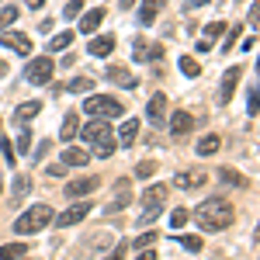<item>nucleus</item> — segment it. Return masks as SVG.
Listing matches in <instances>:
<instances>
[{
    "mask_svg": "<svg viewBox=\"0 0 260 260\" xmlns=\"http://www.w3.org/2000/svg\"><path fill=\"white\" fill-rule=\"evenodd\" d=\"M194 222H198L205 233H219L225 225H233V205L225 198H205L194 208Z\"/></svg>",
    "mask_w": 260,
    "mask_h": 260,
    "instance_id": "1",
    "label": "nucleus"
},
{
    "mask_svg": "<svg viewBox=\"0 0 260 260\" xmlns=\"http://www.w3.org/2000/svg\"><path fill=\"white\" fill-rule=\"evenodd\" d=\"M83 111L90 115V118H121L125 115V104L118 98H111V94H90V98L83 101Z\"/></svg>",
    "mask_w": 260,
    "mask_h": 260,
    "instance_id": "2",
    "label": "nucleus"
},
{
    "mask_svg": "<svg viewBox=\"0 0 260 260\" xmlns=\"http://www.w3.org/2000/svg\"><path fill=\"white\" fill-rule=\"evenodd\" d=\"M49 222H52V208H49V205H31V208L14 222V233H18V236H31V233H42Z\"/></svg>",
    "mask_w": 260,
    "mask_h": 260,
    "instance_id": "3",
    "label": "nucleus"
},
{
    "mask_svg": "<svg viewBox=\"0 0 260 260\" xmlns=\"http://www.w3.org/2000/svg\"><path fill=\"white\" fill-rule=\"evenodd\" d=\"M163 201H167V187H163V184H153V187H146V191H142L139 225H149V222H156V219H160Z\"/></svg>",
    "mask_w": 260,
    "mask_h": 260,
    "instance_id": "4",
    "label": "nucleus"
},
{
    "mask_svg": "<svg viewBox=\"0 0 260 260\" xmlns=\"http://www.w3.org/2000/svg\"><path fill=\"white\" fill-rule=\"evenodd\" d=\"M52 73H56V62H52V56H39V59H31L28 66H24V80L35 83V87L52 83Z\"/></svg>",
    "mask_w": 260,
    "mask_h": 260,
    "instance_id": "5",
    "label": "nucleus"
},
{
    "mask_svg": "<svg viewBox=\"0 0 260 260\" xmlns=\"http://www.w3.org/2000/svg\"><path fill=\"white\" fill-rule=\"evenodd\" d=\"M90 212H94V205H90V201H80V205H70L66 212H59V215H52V222H56L59 229H66V225H77V222H83Z\"/></svg>",
    "mask_w": 260,
    "mask_h": 260,
    "instance_id": "6",
    "label": "nucleus"
},
{
    "mask_svg": "<svg viewBox=\"0 0 260 260\" xmlns=\"http://www.w3.org/2000/svg\"><path fill=\"white\" fill-rule=\"evenodd\" d=\"M240 77H243V66H229V70L222 73V83H219V104H229V101H233L236 87H240Z\"/></svg>",
    "mask_w": 260,
    "mask_h": 260,
    "instance_id": "7",
    "label": "nucleus"
},
{
    "mask_svg": "<svg viewBox=\"0 0 260 260\" xmlns=\"http://www.w3.org/2000/svg\"><path fill=\"white\" fill-rule=\"evenodd\" d=\"M0 45L14 49V52H21V56H28V52H31V39H28V35H21V31H11V28H4V31H0Z\"/></svg>",
    "mask_w": 260,
    "mask_h": 260,
    "instance_id": "8",
    "label": "nucleus"
},
{
    "mask_svg": "<svg viewBox=\"0 0 260 260\" xmlns=\"http://www.w3.org/2000/svg\"><path fill=\"white\" fill-rule=\"evenodd\" d=\"M132 59L156 62V59H163V45L160 42H136V45H132Z\"/></svg>",
    "mask_w": 260,
    "mask_h": 260,
    "instance_id": "9",
    "label": "nucleus"
},
{
    "mask_svg": "<svg viewBox=\"0 0 260 260\" xmlns=\"http://www.w3.org/2000/svg\"><path fill=\"white\" fill-rule=\"evenodd\" d=\"M90 146H94V156L108 160V156H115V149H118V139H115V136H111V128H108V132H101V136L90 142Z\"/></svg>",
    "mask_w": 260,
    "mask_h": 260,
    "instance_id": "10",
    "label": "nucleus"
},
{
    "mask_svg": "<svg viewBox=\"0 0 260 260\" xmlns=\"http://www.w3.org/2000/svg\"><path fill=\"white\" fill-rule=\"evenodd\" d=\"M167 128H170V136H187V132L194 128L191 111H174V115H170V121H167Z\"/></svg>",
    "mask_w": 260,
    "mask_h": 260,
    "instance_id": "11",
    "label": "nucleus"
},
{
    "mask_svg": "<svg viewBox=\"0 0 260 260\" xmlns=\"http://www.w3.org/2000/svg\"><path fill=\"white\" fill-rule=\"evenodd\" d=\"M205 180H208V174H205V170H180L177 177H174V184H177V187H184V191H194V187H201Z\"/></svg>",
    "mask_w": 260,
    "mask_h": 260,
    "instance_id": "12",
    "label": "nucleus"
},
{
    "mask_svg": "<svg viewBox=\"0 0 260 260\" xmlns=\"http://www.w3.org/2000/svg\"><path fill=\"white\" fill-rule=\"evenodd\" d=\"M101 180L98 177H80V180H70L66 184V194L70 198H83V194H90V191H98Z\"/></svg>",
    "mask_w": 260,
    "mask_h": 260,
    "instance_id": "13",
    "label": "nucleus"
},
{
    "mask_svg": "<svg viewBox=\"0 0 260 260\" xmlns=\"http://www.w3.org/2000/svg\"><path fill=\"white\" fill-rule=\"evenodd\" d=\"M104 77H108L111 83H118V87H125V90H136V87H139V80H136V77H132L125 66H111Z\"/></svg>",
    "mask_w": 260,
    "mask_h": 260,
    "instance_id": "14",
    "label": "nucleus"
},
{
    "mask_svg": "<svg viewBox=\"0 0 260 260\" xmlns=\"http://www.w3.org/2000/svg\"><path fill=\"white\" fill-rule=\"evenodd\" d=\"M146 115H149L153 125H163V118H167V94H153V98H149V108H146Z\"/></svg>",
    "mask_w": 260,
    "mask_h": 260,
    "instance_id": "15",
    "label": "nucleus"
},
{
    "mask_svg": "<svg viewBox=\"0 0 260 260\" xmlns=\"http://www.w3.org/2000/svg\"><path fill=\"white\" fill-rule=\"evenodd\" d=\"M90 160V153H87V149H83V146H66V149H62V167H83V163Z\"/></svg>",
    "mask_w": 260,
    "mask_h": 260,
    "instance_id": "16",
    "label": "nucleus"
},
{
    "mask_svg": "<svg viewBox=\"0 0 260 260\" xmlns=\"http://www.w3.org/2000/svg\"><path fill=\"white\" fill-rule=\"evenodd\" d=\"M139 118H128L125 125L118 128V146H136V139H139Z\"/></svg>",
    "mask_w": 260,
    "mask_h": 260,
    "instance_id": "17",
    "label": "nucleus"
},
{
    "mask_svg": "<svg viewBox=\"0 0 260 260\" xmlns=\"http://www.w3.org/2000/svg\"><path fill=\"white\" fill-rule=\"evenodd\" d=\"M101 21H104V7H94V11H87L80 21V35H94L101 28Z\"/></svg>",
    "mask_w": 260,
    "mask_h": 260,
    "instance_id": "18",
    "label": "nucleus"
},
{
    "mask_svg": "<svg viewBox=\"0 0 260 260\" xmlns=\"http://www.w3.org/2000/svg\"><path fill=\"white\" fill-rule=\"evenodd\" d=\"M111 49H115V35H98V39H90V45H87L90 56H111Z\"/></svg>",
    "mask_w": 260,
    "mask_h": 260,
    "instance_id": "19",
    "label": "nucleus"
},
{
    "mask_svg": "<svg viewBox=\"0 0 260 260\" xmlns=\"http://www.w3.org/2000/svg\"><path fill=\"white\" fill-rule=\"evenodd\" d=\"M77 132H80V115H77V111H70V115L62 118V128H59V136H62L66 142H70V139H77Z\"/></svg>",
    "mask_w": 260,
    "mask_h": 260,
    "instance_id": "20",
    "label": "nucleus"
},
{
    "mask_svg": "<svg viewBox=\"0 0 260 260\" xmlns=\"http://www.w3.org/2000/svg\"><path fill=\"white\" fill-rule=\"evenodd\" d=\"M156 14H160V0H142V7H139V24H153L156 21Z\"/></svg>",
    "mask_w": 260,
    "mask_h": 260,
    "instance_id": "21",
    "label": "nucleus"
},
{
    "mask_svg": "<svg viewBox=\"0 0 260 260\" xmlns=\"http://www.w3.org/2000/svg\"><path fill=\"white\" fill-rule=\"evenodd\" d=\"M219 136H215V132H212V136H201L198 139V146H194V153H198V156H212V153H219Z\"/></svg>",
    "mask_w": 260,
    "mask_h": 260,
    "instance_id": "22",
    "label": "nucleus"
},
{
    "mask_svg": "<svg viewBox=\"0 0 260 260\" xmlns=\"http://www.w3.org/2000/svg\"><path fill=\"white\" fill-rule=\"evenodd\" d=\"M128 201H132V194H128V180H118V194H115V201H111L104 212H121Z\"/></svg>",
    "mask_w": 260,
    "mask_h": 260,
    "instance_id": "23",
    "label": "nucleus"
},
{
    "mask_svg": "<svg viewBox=\"0 0 260 260\" xmlns=\"http://www.w3.org/2000/svg\"><path fill=\"white\" fill-rule=\"evenodd\" d=\"M42 111V101H28V104H18V111H14V118L24 125V121H31L35 115Z\"/></svg>",
    "mask_w": 260,
    "mask_h": 260,
    "instance_id": "24",
    "label": "nucleus"
},
{
    "mask_svg": "<svg viewBox=\"0 0 260 260\" xmlns=\"http://www.w3.org/2000/svg\"><path fill=\"white\" fill-rule=\"evenodd\" d=\"M219 180H222V184H229V187H246V177L236 174L233 167H219Z\"/></svg>",
    "mask_w": 260,
    "mask_h": 260,
    "instance_id": "25",
    "label": "nucleus"
},
{
    "mask_svg": "<svg viewBox=\"0 0 260 260\" xmlns=\"http://www.w3.org/2000/svg\"><path fill=\"white\" fill-rule=\"evenodd\" d=\"M70 45H73V31H59V35H52V42H49V52H62Z\"/></svg>",
    "mask_w": 260,
    "mask_h": 260,
    "instance_id": "26",
    "label": "nucleus"
},
{
    "mask_svg": "<svg viewBox=\"0 0 260 260\" xmlns=\"http://www.w3.org/2000/svg\"><path fill=\"white\" fill-rule=\"evenodd\" d=\"M24 257V243H7L0 246V260H21Z\"/></svg>",
    "mask_w": 260,
    "mask_h": 260,
    "instance_id": "27",
    "label": "nucleus"
},
{
    "mask_svg": "<svg viewBox=\"0 0 260 260\" xmlns=\"http://www.w3.org/2000/svg\"><path fill=\"white\" fill-rule=\"evenodd\" d=\"M28 149H31V132H28V128H21L18 142H14V153H18V156H28Z\"/></svg>",
    "mask_w": 260,
    "mask_h": 260,
    "instance_id": "28",
    "label": "nucleus"
},
{
    "mask_svg": "<svg viewBox=\"0 0 260 260\" xmlns=\"http://www.w3.org/2000/svg\"><path fill=\"white\" fill-rule=\"evenodd\" d=\"M90 87H94L90 77H73V80H70V90H73V94H87Z\"/></svg>",
    "mask_w": 260,
    "mask_h": 260,
    "instance_id": "29",
    "label": "nucleus"
},
{
    "mask_svg": "<svg viewBox=\"0 0 260 260\" xmlns=\"http://www.w3.org/2000/svg\"><path fill=\"white\" fill-rule=\"evenodd\" d=\"M14 21H18V7H0V31L11 28Z\"/></svg>",
    "mask_w": 260,
    "mask_h": 260,
    "instance_id": "30",
    "label": "nucleus"
},
{
    "mask_svg": "<svg viewBox=\"0 0 260 260\" xmlns=\"http://www.w3.org/2000/svg\"><path fill=\"white\" fill-rule=\"evenodd\" d=\"M222 31H225V21H212V24H205V35H201V39L215 42V39L222 35Z\"/></svg>",
    "mask_w": 260,
    "mask_h": 260,
    "instance_id": "31",
    "label": "nucleus"
},
{
    "mask_svg": "<svg viewBox=\"0 0 260 260\" xmlns=\"http://www.w3.org/2000/svg\"><path fill=\"white\" fill-rule=\"evenodd\" d=\"M180 70H184V77H198L201 73L198 59H191V56H180Z\"/></svg>",
    "mask_w": 260,
    "mask_h": 260,
    "instance_id": "32",
    "label": "nucleus"
},
{
    "mask_svg": "<svg viewBox=\"0 0 260 260\" xmlns=\"http://www.w3.org/2000/svg\"><path fill=\"white\" fill-rule=\"evenodd\" d=\"M153 174H156V160H142L139 167H136V177H139V180L153 177Z\"/></svg>",
    "mask_w": 260,
    "mask_h": 260,
    "instance_id": "33",
    "label": "nucleus"
},
{
    "mask_svg": "<svg viewBox=\"0 0 260 260\" xmlns=\"http://www.w3.org/2000/svg\"><path fill=\"white\" fill-rule=\"evenodd\" d=\"M184 222H187V208H174V212H170V225H174V229H180Z\"/></svg>",
    "mask_w": 260,
    "mask_h": 260,
    "instance_id": "34",
    "label": "nucleus"
},
{
    "mask_svg": "<svg viewBox=\"0 0 260 260\" xmlns=\"http://www.w3.org/2000/svg\"><path fill=\"white\" fill-rule=\"evenodd\" d=\"M125 257H128V243H115V250H111L104 260H125Z\"/></svg>",
    "mask_w": 260,
    "mask_h": 260,
    "instance_id": "35",
    "label": "nucleus"
},
{
    "mask_svg": "<svg viewBox=\"0 0 260 260\" xmlns=\"http://www.w3.org/2000/svg\"><path fill=\"white\" fill-rule=\"evenodd\" d=\"M80 11H83V4H80V0H70V4L62 7V18H77Z\"/></svg>",
    "mask_w": 260,
    "mask_h": 260,
    "instance_id": "36",
    "label": "nucleus"
},
{
    "mask_svg": "<svg viewBox=\"0 0 260 260\" xmlns=\"http://www.w3.org/2000/svg\"><path fill=\"white\" fill-rule=\"evenodd\" d=\"M153 243H156V233H142L139 240H136V246H139V250H146V246H153Z\"/></svg>",
    "mask_w": 260,
    "mask_h": 260,
    "instance_id": "37",
    "label": "nucleus"
},
{
    "mask_svg": "<svg viewBox=\"0 0 260 260\" xmlns=\"http://www.w3.org/2000/svg\"><path fill=\"white\" fill-rule=\"evenodd\" d=\"M177 240H180V246H187V250H201L198 236H177Z\"/></svg>",
    "mask_w": 260,
    "mask_h": 260,
    "instance_id": "38",
    "label": "nucleus"
},
{
    "mask_svg": "<svg viewBox=\"0 0 260 260\" xmlns=\"http://www.w3.org/2000/svg\"><path fill=\"white\" fill-rule=\"evenodd\" d=\"M0 149H4V160H7V163H14V160H18V156H14V146H11L7 139H0Z\"/></svg>",
    "mask_w": 260,
    "mask_h": 260,
    "instance_id": "39",
    "label": "nucleus"
},
{
    "mask_svg": "<svg viewBox=\"0 0 260 260\" xmlns=\"http://www.w3.org/2000/svg\"><path fill=\"white\" fill-rule=\"evenodd\" d=\"M14 191H18V194H28V191H31V180H28V177H18V180H14Z\"/></svg>",
    "mask_w": 260,
    "mask_h": 260,
    "instance_id": "40",
    "label": "nucleus"
},
{
    "mask_svg": "<svg viewBox=\"0 0 260 260\" xmlns=\"http://www.w3.org/2000/svg\"><path fill=\"white\" fill-rule=\"evenodd\" d=\"M240 39V28H233V31H229V39H225V45H219L222 52H229V49H233V42Z\"/></svg>",
    "mask_w": 260,
    "mask_h": 260,
    "instance_id": "41",
    "label": "nucleus"
},
{
    "mask_svg": "<svg viewBox=\"0 0 260 260\" xmlns=\"http://www.w3.org/2000/svg\"><path fill=\"white\" fill-rule=\"evenodd\" d=\"M45 174H49V177H62L66 167H62V163H52V167H45Z\"/></svg>",
    "mask_w": 260,
    "mask_h": 260,
    "instance_id": "42",
    "label": "nucleus"
},
{
    "mask_svg": "<svg viewBox=\"0 0 260 260\" xmlns=\"http://www.w3.org/2000/svg\"><path fill=\"white\" fill-rule=\"evenodd\" d=\"M246 98H250V115H257V87H250Z\"/></svg>",
    "mask_w": 260,
    "mask_h": 260,
    "instance_id": "43",
    "label": "nucleus"
},
{
    "mask_svg": "<svg viewBox=\"0 0 260 260\" xmlns=\"http://www.w3.org/2000/svg\"><path fill=\"white\" fill-rule=\"evenodd\" d=\"M194 49H198V52H212L215 45H212V42H208V39H198V45H194Z\"/></svg>",
    "mask_w": 260,
    "mask_h": 260,
    "instance_id": "44",
    "label": "nucleus"
},
{
    "mask_svg": "<svg viewBox=\"0 0 260 260\" xmlns=\"http://www.w3.org/2000/svg\"><path fill=\"white\" fill-rule=\"evenodd\" d=\"M136 260H156V250H153V246H146V250H142Z\"/></svg>",
    "mask_w": 260,
    "mask_h": 260,
    "instance_id": "45",
    "label": "nucleus"
},
{
    "mask_svg": "<svg viewBox=\"0 0 260 260\" xmlns=\"http://www.w3.org/2000/svg\"><path fill=\"white\" fill-rule=\"evenodd\" d=\"M205 4H208V0H184V7H187V11H198V7H205Z\"/></svg>",
    "mask_w": 260,
    "mask_h": 260,
    "instance_id": "46",
    "label": "nucleus"
},
{
    "mask_svg": "<svg viewBox=\"0 0 260 260\" xmlns=\"http://www.w3.org/2000/svg\"><path fill=\"white\" fill-rule=\"evenodd\" d=\"M49 149H52V142H42L39 149H35V160H42V156H45V153H49Z\"/></svg>",
    "mask_w": 260,
    "mask_h": 260,
    "instance_id": "47",
    "label": "nucleus"
},
{
    "mask_svg": "<svg viewBox=\"0 0 260 260\" xmlns=\"http://www.w3.org/2000/svg\"><path fill=\"white\" fill-rule=\"evenodd\" d=\"M24 4H28V7H31V11H35V7H42V4H45V0H24Z\"/></svg>",
    "mask_w": 260,
    "mask_h": 260,
    "instance_id": "48",
    "label": "nucleus"
},
{
    "mask_svg": "<svg viewBox=\"0 0 260 260\" xmlns=\"http://www.w3.org/2000/svg\"><path fill=\"white\" fill-rule=\"evenodd\" d=\"M0 77H7V62L0 59Z\"/></svg>",
    "mask_w": 260,
    "mask_h": 260,
    "instance_id": "49",
    "label": "nucleus"
},
{
    "mask_svg": "<svg viewBox=\"0 0 260 260\" xmlns=\"http://www.w3.org/2000/svg\"><path fill=\"white\" fill-rule=\"evenodd\" d=\"M132 4H136V0H121V7H132Z\"/></svg>",
    "mask_w": 260,
    "mask_h": 260,
    "instance_id": "50",
    "label": "nucleus"
},
{
    "mask_svg": "<svg viewBox=\"0 0 260 260\" xmlns=\"http://www.w3.org/2000/svg\"><path fill=\"white\" fill-rule=\"evenodd\" d=\"M0 191H4V180H0Z\"/></svg>",
    "mask_w": 260,
    "mask_h": 260,
    "instance_id": "51",
    "label": "nucleus"
}]
</instances>
